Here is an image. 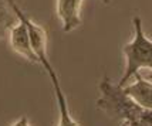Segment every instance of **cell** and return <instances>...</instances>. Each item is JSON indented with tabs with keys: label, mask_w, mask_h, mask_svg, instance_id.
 Returning a JSON list of instances; mask_svg holds the SVG:
<instances>
[{
	"label": "cell",
	"mask_w": 152,
	"mask_h": 126,
	"mask_svg": "<svg viewBox=\"0 0 152 126\" xmlns=\"http://www.w3.org/2000/svg\"><path fill=\"white\" fill-rule=\"evenodd\" d=\"M99 96L97 108L114 119H119L124 126H152V113L138 106L122 91V86L113 84L105 75L98 84Z\"/></svg>",
	"instance_id": "6da1fadb"
},
{
	"label": "cell",
	"mask_w": 152,
	"mask_h": 126,
	"mask_svg": "<svg viewBox=\"0 0 152 126\" xmlns=\"http://www.w3.org/2000/svg\"><path fill=\"white\" fill-rule=\"evenodd\" d=\"M132 40L122 47V54L125 58V71L118 82L119 86H125L129 81L134 80V77L141 72V70L152 68V41L149 37H146L139 16H135L132 19Z\"/></svg>",
	"instance_id": "7a4b0ae2"
},
{
	"label": "cell",
	"mask_w": 152,
	"mask_h": 126,
	"mask_svg": "<svg viewBox=\"0 0 152 126\" xmlns=\"http://www.w3.org/2000/svg\"><path fill=\"white\" fill-rule=\"evenodd\" d=\"M17 17L13 10L7 4L6 0H0V40L6 35V33L17 23Z\"/></svg>",
	"instance_id": "52a82bcc"
},
{
	"label": "cell",
	"mask_w": 152,
	"mask_h": 126,
	"mask_svg": "<svg viewBox=\"0 0 152 126\" xmlns=\"http://www.w3.org/2000/svg\"><path fill=\"white\" fill-rule=\"evenodd\" d=\"M101 1L110 4V0ZM81 6L83 0H56V12L64 33H71L81 26Z\"/></svg>",
	"instance_id": "277c9868"
},
{
	"label": "cell",
	"mask_w": 152,
	"mask_h": 126,
	"mask_svg": "<svg viewBox=\"0 0 152 126\" xmlns=\"http://www.w3.org/2000/svg\"><path fill=\"white\" fill-rule=\"evenodd\" d=\"M41 65L44 67V70L47 71L48 77H50V81H51V85H53V92L54 96H56L57 108H58V123H57V126H80L78 122L74 119L71 112H70V106H68V102H67L66 93H64L63 88H61L58 75L56 72V70L53 68L50 60L43 62Z\"/></svg>",
	"instance_id": "3957f363"
},
{
	"label": "cell",
	"mask_w": 152,
	"mask_h": 126,
	"mask_svg": "<svg viewBox=\"0 0 152 126\" xmlns=\"http://www.w3.org/2000/svg\"><path fill=\"white\" fill-rule=\"evenodd\" d=\"M122 91L138 106L144 108L146 111L152 109V84L149 80L142 78L141 74L134 77L132 84L122 86Z\"/></svg>",
	"instance_id": "8992f818"
},
{
	"label": "cell",
	"mask_w": 152,
	"mask_h": 126,
	"mask_svg": "<svg viewBox=\"0 0 152 126\" xmlns=\"http://www.w3.org/2000/svg\"><path fill=\"white\" fill-rule=\"evenodd\" d=\"M9 37H10V46L14 53H17L20 57L26 58L28 62L39 64L37 57L34 55L27 33V27L21 20H19L10 30H9Z\"/></svg>",
	"instance_id": "5b68a950"
},
{
	"label": "cell",
	"mask_w": 152,
	"mask_h": 126,
	"mask_svg": "<svg viewBox=\"0 0 152 126\" xmlns=\"http://www.w3.org/2000/svg\"><path fill=\"white\" fill-rule=\"evenodd\" d=\"M121 126H124V125H121Z\"/></svg>",
	"instance_id": "9c48e42d"
},
{
	"label": "cell",
	"mask_w": 152,
	"mask_h": 126,
	"mask_svg": "<svg viewBox=\"0 0 152 126\" xmlns=\"http://www.w3.org/2000/svg\"><path fill=\"white\" fill-rule=\"evenodd\" d=\"M12 126H31V125H30V122L27 119V116H21V118L16 120Z\"/></svg>",
	"instance_id": "ba28073f"
}]
</instances>
